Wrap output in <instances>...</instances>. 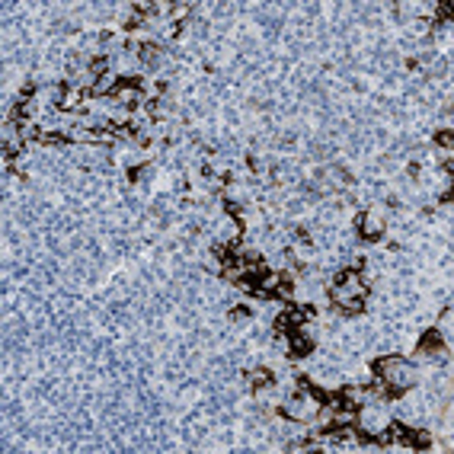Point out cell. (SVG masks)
<instances>
[{
    "label": "cell",
    "mask_w": 454,
    "mask_h": 454,
    "mask_svg": "<svg viewBox=\"0 0 454 454\" xmlns=\"http://www.w3.org/2000/svg\"><path fill=\"white\" fill-rule=\"evenodd\" d=\"M374 371H378V378H384L390 384V387L397 390H407V387H413L419 381V371H416V365H409L407 359H400V355H387V359H378L374 362Z\"/></svg>",
    "instance_id": "2"
},
{
    "label": "cell",
    "mask_w": 454,
    "mask_h": 454,
    "mask_svg": "<svg viewBox=\"0 0 454 454\" xmlns=\"http://www.w3.org/2000/svg\"><path fill=\"white\" fill-rule=\"evenodd\" d=\"M381 234H384V214H381V208H368L362 214V237L365 240H378Z\"/></svg>",
    "instance_id": "3"
},
{
    "label": "cell",
    "mask_w": 454,
    "mask_h": 454,
    "mask_svg": "<svg viewBox=\"0 0 454 454\" xmlns=\"http://www.w3.org/2000/svg\"><path fill=\"white\" fill-rule=\"evenodd\" d=\"M112 100L122 102V106H135V102L144 100V93H141L138 80H128V84H119L115 90H112Z\"/></svg>",
    "instance_id": "4"
},
{
    "label": "cell",
    "mask_w": 454,
    "mask_h": 454,
    "mask_svg": "<svg viewBox=\"0 0 454 454\" xmlns=\"http://www.w3.org/2000/svg\"><path fill=\"white\" fill-rule=\"evenodd\" d=\"M326 394H320L310 384H297V390L282 403V416L291 419V422H314L320 407H324Z\"/></svg>",
    "instance_id": "1"
},
{
    "label": "cell",
    "mask_w": 454,
    "mask_h": 454,
    "mask_svg": "<svg viewBox=\"0 0 454 454\" xmlns=\"http://www.w3.org/2000/svg\"><path fill=\"white\" fill-rule=\"evenodd\" d=\"M435 333H438V339H442V343H445V349H448V345H451V307H448L445 314H442Z\"/></svg>",
    "instance_id": "6"
},
{
    "label": "cell",
    "mask_w": 454,
    "mask_h": 454,
    "mask_svg": "<svg viewBox=\"0 0 454 454\" xmlns=\"http://www.w3.org/2000/svg\"><path fill=\"white\" fill-rule=\"evenodd\" d=\"M435 141L445 148V154H451L454 150V141H451V131H442V135H435Z\"/></svg>",
    "instance_id": "7"
},
{
    "label": "cell",
    "mask_w": 454,
    "mask_h": 454,
    "mask_svg": "<svg viewBox=\"0 0 454 454\" xmlns=\"http://www.w3.org/2000/svg\"><path fill=\"white\" fill-rule=\"evenodd\" d=\"M247 384H250L253 390L269 387V384H272V371H266V368H253V371H247Z\"/></svg>",
    "instance_id": "5"
}]
</instances>
